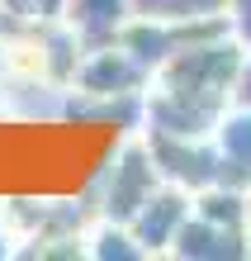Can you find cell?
Here are the masks:
<instances>
[{
	"label": "cell",
	"mask_w": 251,
	"mask_h": 261,
	"mask_svg": "<svg viewBox=\"0 0 251 261\" xmlns=\"http://www.w3.org/2000/svg\"><path fill=\"white\" fill-rule=\"evenodd\" d=\"M0 256H10V247H5V238H0Z\"/></svg>",
	"instance_id": "obj_17"
},
{
	"label": "cell",
	"mask_w": 251,
	"mask_h": 261,
	"mask_svg": "<svg viewBox=\"0 0 251 261\" xmlns=\"http://www.w3.org/2000/svg\"><path fill=\"white\" fill-rule=\"evenodd\" d=\"M228 14V0H185V19H218Z\"/></svg>",
	"instance_id": "obj_14"
},
{
	"label": "cell",
	"mask_w": 251,
	"mask_h": 261,
	"mask_svg": "<svg viewBox=\"0 0 251 261\" xmlns=\"http://www.w3.org/2000/svg\"><path fill=\"white\" fill-rule=\"evenodd\" d=\"M232 105H237V110H251V48L242 53L237 81H232Z\"/></svg>",
	"instance_id": "obj_13"
},
{
	"label": "cell",
	"mask_w": 251,
	"mask_h": 261,
	"mask_svg": "<svg viewBox=\"0 0 251 261\" xmlns=\"http://www.w3.org/2000/svg\"><path fill=\"white\" fill-rule=\"evenodd\" d=\"M0 67H5V34H0Z\"/></svg>",
	"instance_id": "obj_16"
},
{
	"label": "cell",
	"mask_w": 251,
	"mask_h": 261,
	"mask_svg": "<svg viewBox=\"0 0 251 261\" xmlns=\"http://www.w3.org/2000/svg\"><path fill=\"white\" fill-rule=\"evenodd\" d=\"M128 19H133L128 0H67V10H62V24L76 34L81 53L119 43V34H123Z\"/></svg>",
	"instance_id": "obj_7"
},
{
	"label": "cell",
	"mask_w": 251,
	"mask_h": 261,
	"mask_svg": "<svg viewBox=\"0 0 251 261\" xmlns=\"http://www.w3.org/2000/svg\"><path fill=\"white\" fill-rule=\"evenodd\" d=\"M156 186H161V171H156L147 143H143V138L123 143V152L114 157V166H109V180H104V219L128 223L133 214L156 195Z\"/></svg>",
	"instance_id": "obj_4"
},
{
	"label": "cell",
	"mask_w": 251,
	"mask_h": 261,
	"mask_svg": "<svg viewBox=\"0 0 251 261\" xmlns=\"http://www.w3.org/2000/svg\"><path fill=\"white\" fill-rule=\"evenodd\" d=\"M190 209H194V195L180 190V186H171V180H161L156 195L128 219V228H133V238L143 242L147 256H161V252H171V242H176L180 223L190 219Z\"/></svg>",
	"instance_id": "obj_5"
},
{
	"label": "cell",
	"mask_w": 251,
	"mask_h": 261,
	"mask_svg": "<svg viewBox=\"0 0 251 261\" xmlns=\"http://www.w3.org/2000/svg\"><path fill=\"white\" fill-rule=\"evenodd\" d=\"M246 43H237L232 34H213L199 43H185L180 53H171L161 67H156L152 86L171 90V95L199 105L209 114H228L232 110V81H237Z\"/></svg>",
	"instance_id": "obj_1"
},
{
	"label": "cell",
	"mask_w": 251,
	"mask_h": 261,
	"mask_svg": "<svg viewBox=\"0 0 251 261\" xmlns=\"http://www.w3.org/2000/svg\"><path fill=\"white\" fill-rule=\"evenodd\" d=\"M62 10H67V0H34L38 19H62Z\"/></svg>",
	"instance_id": "obj_15"
},
{
	"label": "cell",
	"mask_w": 251,
	"mask_h": 261,
	"mask_svg": "<svg viewBox=\"0 0 251 261\" xmlns=\"http://www.w3.org/2000/svg\"><path fill=\"white\" fill-rule=\"evenodd\" d=\"M228 29L237 43L251 48V0H228Z\"/></svg>",
	"instance_id": "obj_12"
},
{
	"label": "cell",
	"mask_w": 251,
	"mask_h": 261,
	"mask_svg": "<svg viewBox=\"0 0 251 261\" xmlns=\"http://www.w3.org/2000/svg\"><path fill=\"white\" fill-rule=\"evenodd\" d=\"M213 147H218V186L251 190V110L232 105L213 128Z\"/></svg>",
	"instance_id": "obj_8"
},
{
	"label": "cell",
	"mask_w": 251,
	"mask_h": 261,
	"mask_svg": "<svg viewBox=\"0 0 251 261\" xmlns=\"http://www.w3.org/2000/svg\"><path fill=\"white\" fill-rule=\"evenodd\" d=\"M246 256H251V252H246Z\"/></svg>",
	"instance_id": "obj_18"
},
{
	"label": "cell",
	"mask_w": 251,
	"mask_h": 261,
	"mask_svg": "<svg viewBox=\"0 0 251 261\" xmlns=\"http://www.w3.org/2000/svg\"><path fill=\"white\" fill-rule=\"evenodd\" d=\"M194 214L213 223H228V228H251L246 223V190H232V186H209L194 195Z\"/></svg>",
	"instance_id": "obj_9"
},
{
	"label": "cell",
	"mask_w": 251,
	"mask_h": 261,
	"mask_svg": "<svg viewBox=\"0 0 251 261\" xmlns=\"http://www.w3.org/2000/svg\"><path fill=\"white\" fill-rule=\"evenodd\" d=\"M246 252H251V228L213 223V219H204L194 209L180 223L176 242H171V256H185V261H242Z\"/></svg>",
	"instance_id": "obj_6"
},
{
	"label": "cell",
	"mask_w": 251,
	"mask_h": 261,
	"mask_svg": "<svg viewBox=\"0 0 251 261\" xmlns=\"http://www.w3.org/2000/svg\"><path fill=\"white\" fill-rule=\"evenodd\" d=\"M128 5L147 19H185V0H128Z\"/></svg>",
	"instance_id": "obj_11"
},
{
	"label": "cell",
	"mask_w": 251,
	"mask_h": 261,
	"mask_svg": "<svg viewBox=\"0 0 251 261\" xmlns=\"http://www.w3.org/2000/svg\"><path fill=\"white\" fill-rule=\"evenodd\" d=\"M86 242H90L86 252H90V256H100V261H137V256H147V252H143V242L133 238V228H128V223H114V219H104Z\"/></svg>",
	"instance_id": "obj_10"
},
{
	"label": "cell",
	"mask_w": 251,
	"mask_h": 261,
	"mask_svg": "<svg viewBox=\"0 0 251 261\" xmlns=\"http://www.w3.org/2000/svg\"><path fill=\"white\" fill-rule=\"evenodd\" d=\"M71 86L90 100H133L152 86V71L137 62V57L123 48V43H109V48H90L76 62Z\"/></svg>",
	"instance_id": "obj_3"
},
{
	"label": "cell",
	"mask_w": 251,
	"mask_h": 261,
	"mask_svg": "<svg viewBox=\"0 0 251 261\" xmlns=\"http://www.w3.org/2000/svg\"><path fill=\"white\" fill-rule=\"evenodd\" d=\"M143 143H147L161 180H171V186H180L190 195L218 186V147H213V138H176V133L147 128Z\"/></svg>",
	"instance_id": "obj_2"
}]
</instances>
